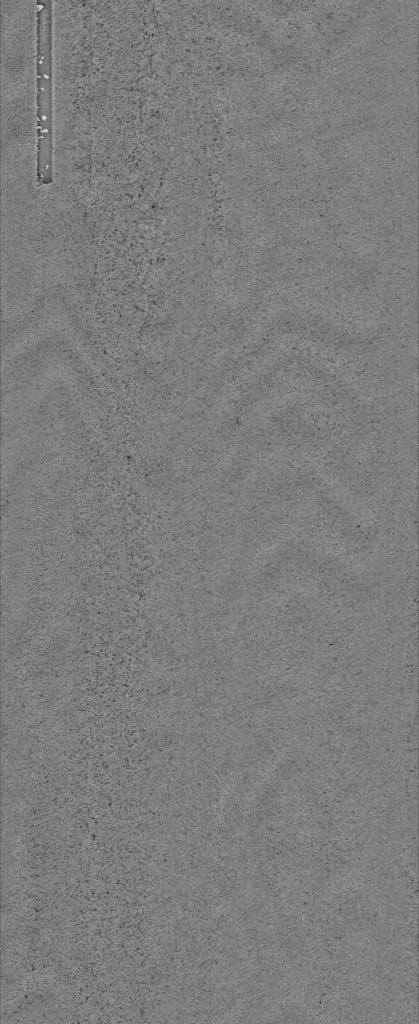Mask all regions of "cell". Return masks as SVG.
Segmentation results:
<instances>
[{
    "label": "cell",
    "instance_id": "1",
    "mask_svg": "<svg viewBox=\"0 0 419 1024\" xmlns=\"http://www.w3.org/2000/svg\"><path fill=\"white\" fill-rule=\"evenodd\" d=\"M37 181L52 182V2L37 1Z\"/></svg>",
    "mask_w": 419,
    "mask_h": 1024
}]
</instances>
